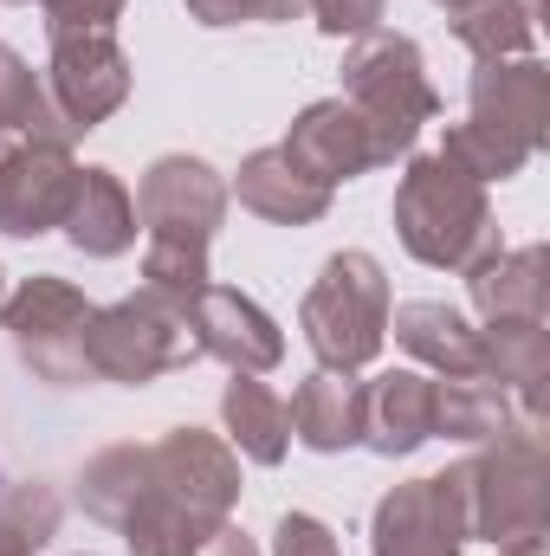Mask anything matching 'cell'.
Listing matches in <instances>:
<instances>
[{"label":"cell","instance_id":"1","mask_svg":"<svg viewBox=\"0 0 550 556\" xmlns=\"http://www.w3.org/2000/svg\"><path fill=\"white\" fill-rule=\"evenodd\" d=\"M227 175L201 155H155L137 181V227H142V285L188 304L208 273V247L227 227Z\"/></svg>","mask_w":550,"mask_h":556},{"label":"cell","instance_id":"2","mask_svg":"<svg viewBox=\"0 0 550 556\" xmlns=\"http://www.w3.org/2000/svg\"><path fill=\"white\" fill-rule=\"evenodd\" d=\"M396 233L409 247V260H421L427 273H473L492 253H505L492 201L473 175H460L440 149L434 155H409L402 181H396Z\"/></svg>","mask_w":550,"mask_h":556},{"label":"cell","instance_id":"3","mask_svg":"<svg viewBox=\"0 0 550 556\" xmlns=\"http://www.w3.org/2000/svg\"><path fill=\"white\" fill-rule=\"evenodd\" d=\"M466 544H512L550 525V459H545V427L518 420L499 440H479L460 466H447Z\"/></svg>","mask_w":550,"mask_h":556},{"label":"cell","instance_id":"4","mask_svg":"<svg viewBox=\"0 0 550 556\" xmlns=\"http://www.w3.org/2000/svg\"><path fill=\"white\" fill-rule=\"evenodd\" d=\"M389 311H396V298H389V273H383V260L343 247V253L324 260L317 285L304 291V304H298V330H304L317 369L357 376V369H370V363L383 356V343H389Z\"/></svg>","mask_w":550,"mask_h":556},{"label":"cell","instance_id":"5","mask_svg":"<svg viewBox=\"0 0 550 556\" xmlns=\"http://www.w3.org/2000/svg\"><path fill=\"white\" fill-rule=\"evenodd\" d=\"M337 98L370 124L383 162L409 155L414 137L440 117V91L427 78L421 46H414L409 33H389V26L350 39V52H343V91Z\"/></svg>","mask_w":550,"mask_h":556},{"label":"cell","instance_id":"6","mask_svg":"<svg viewBox=\"0 0 550 556\" xmlns=\"http://www.w3.org/2000/svg\"><path fill=\"white\" fill-rule=\"evenodd\" d=\"M201 350H195V330H188V304L162 298L137 285L130 298L117 304H98L91 324H85V369L91 382H117V389H142L168 369H188Z\"/></svg>","mask_w":550,"mask_h":556},{"label":"cell","instance_id":"7","mask_svg":"<svg viewBox=\"0 0 550 556\" xmlns=\"http://www.w3.org/2000/svg\"><path fill=\"white\" fill-rule=\"evenodd\" d=\"M91 311L98 304L72 278L33 273L0 298V330L13 337V356L39 382L78 389V382H91V369H85V324H91Z\"/></svg>","mask_w":550,"mask_h":556},{"label":"cell","instance_id":"8","mask_svg":"<svg viewBox=\"0 0 550 556\" xmlns=\"http://www.w3.org/2000/svg\"><path fill=\"white\" fill-rule=\"evenodd\" d=\"M46 98L52 111L65 117L72 137L98 130L104 117H117L130 104V52L117 46V33H65L52 39V59H46Z\"/></svg>","mask_w":550,"mask_h":556},{"label":"cell","instance_id":"9","mask_svg":"<svg viewBox=\"0 0 550 556\" xmlns=\"http://www.w3.org/2000/svg\"><path fill=\"white\" fill-rule=\"evenodd\" d=\"M466 124H479L486 137L512 142L518 155H538L550 149V72L545 59H492V65H473V85H466Z\"/></svg>","mask_w":550,"mask_h":556},{"label":"cell","instance_id":"10","mask_svg":"<svg viewBox=\"0 0 550 556\" xmlns=\"http://www.w3.org/2000/svg\"><path fill=\"white\" fill-rule=\"evenodd\" d=\"M370 556H466V518L447 472L402 479L376 498Z\"/></svg>","mask_w":550,"mask_h":556},{"label":"cell","instance_id":"11","mask_svg":"<svg viewBox=\"0 0 550 556\" xmlns=\"http://www.w3.org/2000/svg\"><path fill=\"white\" fill-rule=\"evenodd\" d=\"M72 194H78L72 142H7L0 155V233L7 240H39L65 227Z\"/></svg>","mask_w":550,"mask_h":556},{"label":"cell","instance_id":"12","mask_svg":"<svg viewBox=\"0 0 550 556\" xmlns=\"http://www.w3.org/2000/svg\"><path fill=\"white\" fill-rule=\"evenodd\" d=\"M188 330H195V350L227 363L234 376H266L285 363V330L273 324V311L234 285H201L188 298Z\"/></svg>","mask_w":550,"mask_h":556},{"label":"cell","instance_id":"13","mask_svg":"<svg viewBox=\"0 0 550 556\" xmlns=\"http://www.w3.org/2000/svg\"><path fill=\"white\" fill-rule=\"evenodd\" d=\"M278 155H285L298 175H311L317 188H330V194H337L343 181H357V175L383 168L370 124H363L343 98H317V104H304V111L291 117L285 142H278Z\"/></svg>","mask_w":550,"mask_h":556},{"label":"cell","instance_id":"14","mask_svg":"<svg viewBox=\"0 0 550 556\" xmlns=\"http://www.w3.org/2000/svg\"><path fill=\"white\" fill-rule=\"evenodd\" d=\"M434 440V376L383 369L363 382V446L383 459H409Z\"/></svg>","mask_w":550,"mask_h":556},{"label":"cell","instance_id":"15","mask_svg":"<svg viewBox=\"0 0 550 556\" xmlns=\"http://www.w3.org/2000/svg\"><path fill=\"white\" fill-rule=\"evenodd\" d=\"M479 324H550V253L545 247H518V253H492L486 266L466 273Z\"/></svg>","mask_w":550,"mask_h":556},{"label":"cell","instance_id":"16","mask_svg":"<svg viewBox=\"0 0 550 556\" xmlns=\"http://www.w3.org/2000/svg\"><path fill=\"white\" fill-rule=\"evenodd\" d=\"M137 194L117 168H78V194L65 207V240L85 260H124L137 247Z\"/></svg>","mask_w":550,"mask_h":556},{"label":"cell","instance_id":"17","mask_svg":"<svg viewBox=\"0 0 550 556\" xmlns=\"http://www.w3.org/2000/svg\"><path fill=\"white\" fill-rule=\"evenodd\" d=\"M396 343L409 350L427 376H479V324L440 298H414L389 311Z\"/></svg>","mask_w":550,"mask_h":556},{"label":"cell","instance_id":"18","mask_svg":"<svg viewBox=\"0 0 550 556\" xmlns=\"http://www.w3.org/2000/svg\"><path fill=\"white\" fill-rule=\"evenodd\" d=\"M227 194H240V207L260 214V220H273V227H317L330 214V201H337L330 188H317L311 175H298L278 149H253L240 162V175L227 181Z\"/></svg>","mask_w":550,"mask_h":556},{"label":"cell","instance_id":"19","mask_svg":"<svg viewBox=\"0 0 550 556\" xmlns=\"http://www.w3.org/2000/svg\"><path fill=\"white\" fill-rule=\"evenodd\" d=\"M479 376L499 382L518 415L545 427V382H550V324H479Z\"/></svg>","mask_w":550,"mask_h":556},{"label":"cell","instance_id":"20","mask_svg":"<svg viewBox=\"0 0 550 556\" xmlns=\"http://www.w3.org/2000/svg\"><path fill=\"white\" fill-rule=\"evenodd\" d=\"M291 440L311 453L363 446V382L337 369H311L291 395Z\"/></svg>","mask_w":550,"mask_h":556},{"label":"cell","instance_id":"21","mask_svg":"<svg viewBox=\"0 0 550 556\" xmlns=\"http://www.w3.org/2000/svg\"><path fill=\"white\" fill-rule=\"evenodd\" d=\"M221 440L253 466H278L291 453V408L260 376H234L221 389Z\"/></svg>","mask_w":550,"mask_h":556},{"label":"cell","instance_id":"22","mask_svg":"<svg viewBox=\"0 0 550 556\" xmlns=\"http://www.w3.org/2000/svg\"><path fill=\"white\" fill-rule=\"evenodd\" d=\"M518 420H525L518 402H512L499 382H486V376H434V440L447 433V440L479 446V440L512 433ZM532 427H538V420H532Z\"/></svg>","mask_w":550,"mask_h":556},{"label":"cell","instance_id":"23","mask_svg":"<svg viewBox=\"0 0 550 556\" xmlns=\"http://www.w3.org/2000/svg\"><path fill=\"white\" fill-rule=\"evenodd\" d=\"M0 137L7 142H78L46 98V78L0 39Z\"/></svg>","mask_w":550,"mask_h":556},{"label":"cell","instance_id":"24","mask_svg":"<svg viewBox=\"0 0 550 556\" xmlns=\"http://www.w3.org/2000/svg\"><path fill=\"white\" fill-rule=\"evenodd\" d=\"M453 39L492 65V59H532L538 46V13L525 0H473L466 13H453Z\"/></svg>","mask_w":550,"mask_h":556},{"label":"cell","instance_id":"25","mask_svg":"<svg viewBox=\"0 0 550 556\" xmlns=\"http://www.w3.org/2000/svg\"><path fill=\"white\" fill-rule=\"evenodd\" d=\"M137 492H142V446L137 440L104 446V453H91V459L78 466V505H85V518H98V525H111V531H117V518L137 505Z\"/></svg>","mask_w":550,"mask_h":556},{"label":"cell","instance_id":"26","mask_svg":"<svg viewBox=\"0 0 550 556\" xmlns=\"http://www.w3.org/2000/svg\"><path fill=\"white\" fill-rule=\"evenodd\" d=\"M59 531V492L46 479L0 472V556H39Z\"/></svg>","mask_w":550,"mask_h":556},{"label":"cell","instance_id":"27","mask_svg":"<svg viewBox=\"0 0 550 556\" xmlns=\"http://www.w3.org/2000/svg\"><path fill=\"white\" fill-rule=\"evenodd\" d=\"M440 155H447L460 175H473L479 188H492V181H512V175H525V162H532V155H518L512 142L486 137L479 124H453V130H447V142H440Z\"/></svg>","mask_w":550,"mask_h":556},{"label":"cell","instance_id":"28","mask_svg":"<svg viewBox=\"0 0 550 556\" xmlns=\"http://www.w3.org/2000/svg\"><path fill=\"white\" fill-rule=\"evenodd\" d=\"M195 26H278L298 20L304 0H182Z\"/></svg>","mask_w":550,"mask_h":556},{"label":"cell","instance_id":"29","mask_svg":"<svg viewBox=\"0 0 550 556\" xmlns=\"http://www.w3.org/2000/svg\"><path fill=\"white\" fill-rule=\"evenodd\" d=\"M39 13H46V39H65V33H117L124 0H39Z\"/></svg>","mask_w":550,"mask_h":556},{"label":"cell","instance_id":"30","mask_svg":"<svg viewBox=\"0 0 550 556\" xmlns=\"http://www.w3.org/2000/svg\"><path fill=\"white\" fill-rule=\"evenodd\" d=\"M383 7L389 0H304V13L317 20L324 39H363L383 26Z\"/></svg>","mask_w":550,"mask_h":556},{"label":"cell","instance_id":"31","mask_svg":"<svg viewBox=\"0 0 550 556\" xmlns=\"http://www.w3.org/2000/svg\"><path fill=\"white\" fill-rule=\"evenodd\" d=\"M273 556H343L337 551V531L311 511H285L273 525Z\"/></svg>","mask_w":550,"mask_h":556},{"label":"cell","instance_id":"32","mask_svg":"<svg viewBox=\"0 0 550 556\" xmlns=\"http://www.w3.org/2000/svg\"><path fill=\"white\" fill-rule=\"evenodd\" d=\"M195 556H260V544H253V538L227 518V525H214V531L201 538V551H195Z\"/></svg>","mask_w":550,"mask_h":556},{"label":"cell","instance_id":"33","mask_svg":"<svg viewBox=\"0 0 550 556\" xmlns=\"http://www.w3.org/2000/svg\"><path fill=\"white\" fill-rule=\"evenodd\" d=\"M499 556H550L545 531H532V538H512V544H499Z\"/></svg>","mask_w":550,"mask_h":556},{"label":"cell","instance_id":"34","mask_svg":"<svg viewBox=\"0 0 550 556\" xmlns=\"http://www.w3.org/2000/svg\"><path fill=\"white\" fill-rule=\"evenodd\" d=\"M434 7H447V20H453V13H466L473 0H434Z\"/></svg>","mask_w":550,"mask_h":556},{"label":"cell","instance_id":"35","mask_svg":"<svg viewBox=\"0 0 550 556\" xmlns=\"http://www.w3.org/2000/svg\"><path fill=\"white\" fill-rule=\"evenodd\" d=\"M525 7H532V13H545V0H525Z\"/></svg>","mask_w":550,"mask_h":556},{"label":"cell","instance_id":"36","mask_svg":"<svg viewBox=\"0 0 550 556\" xmlns=\"http://www.w3.org/2000/svg\"><path fill=\"white\" fill-rule=\"evenodd\" d=\"M0 298H7V273H0Z\"/></svg>","mask_w":550,"mask_h":556},{"label":"cell","instance_id":"37","mask_svg":"<svg viewBox=\"0 0 550 556\" xmlns=\"http://www.w3.org/2000/svg\"><path fill=\"white\" fill-rule=\"evenodd\" d=\"M0 155H7V137H0Z\"/></svg>","mask_w":550,"mask_h":556},{"label":"cell","instance_id":"38","mask_svg":"<svg viewBox=\"0 0 550 556\" xmlns=\"http://www.w3.org/2000/svg\"><path fill=\"white\" fill-rule=\"evenodd\" d=\"M78 556H91V551H78Z\"/></svg>","mask_w":550,"mask_h":556}]
</instances>
